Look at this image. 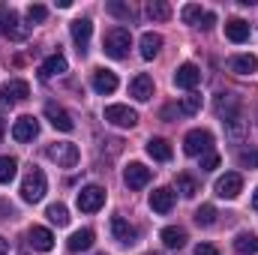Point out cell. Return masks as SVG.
Instances as JSON below:
<instances>
[{
  "label": "cell",
  "mask_w": 258,
  "mask_h": 255,
  "mask_svg": "<svg viewBox=\"0 0 258 255\" xmlns=\"http://www.w3.org/2000/svg\"><path fill=\"white\" fill-rule=\"evenodd\" d=\"M129 45H132V36H129L126 27H111V30L105 33V39H102L105 54H108V57H114V60H123V57H126Z\"/></svg>",
  "instance_id": "cell-1"
},
{
  "label": "cell",
  "mask_w": 258,
  "mask_h": 255,
  "mask_svg": "<svg viewBox=\"0 0 258 255\" xmlns=\"http://www.w3.org/2000/svg\"><path fill=\"white\" fill-rule=\"evenodd\" d=\"M45 189H48L45 171H42V168H30V171L24 174V180H21V198H24L27 204H36V201H42Z\"/></svg>",
  "instance_id": "cell-2"
},
{
  "label": "cell",
  "mask_w": 258,
  "mask_h": 255,
  "mask_svg": "<svg viewBox=\"0 0 258 255\" xmlns=\"http://www.w3.org/2000/svg\"><path fill=\"white\" fill-rule=\"evenodd\" d=\"M45 156L51 162H57L60 168H75L78 165V147L72 141H57V144H48Z\"/></svg>",
  "instance_id": "cell-3"
},
{
  "label": "cell",
  "mask_w": 258,
  "mask_h": 255,
  "mask_svg": "<svg viewBox=\"0 0 258 255\" xmlns=\"http://www.w3.org/2000/svg\"><path fill=\"white\" fill-rule=\"evenodd\" d=\"M183 150H186V156H204V153H210V150H213V135H210V129H192V132L183 138Z\"/></svg>",
  "instance_id": "cell-4"
},
{
  "label": "cell",
  "mask_w": 258,
  "mask_h": 255,
  "mask_svg": "<svg viewBox=\"0 0 258 255\" xmlns=\"http://www.w3.org/2000/svg\"><path fill=\"white\" fill-rule=\"evenodd\" d=\"M30 96V84L27 81H21V78H12V81H6L3 87H0V105H18V102H24Z\"/></svg>",
  "instance_id": "cell-5"
},
{
  "label": "cell",
  "mask_w": 258,
  "mask_h": 255,
  "mask_svg": "<svg viewBox=\"0 0 258 255\" xmlns=\"http://www.w3.org/2000/svg\"><path fill=\"white\" fill-rule=\"evenodd\" d=\"M75 204H78L81 213H96V210L105 204V189H102V186H84V189L78 192Z\"/></svg>",
  "instance_id": "cell-6"
},
{
  "label": "cell",
  "mask_w": 258,
  "mask_h": 255,
  "mask_svg": "<svg viewBox=\"0 0 258 255\" xmlns=\"http://www.w3.org/2000/svg\"><path fill=\"white\" fill-rule=\"evenodd\" d=\"M0 33L9 36V39H24V36L30 33V27L21 24L18 15H15L12 9H0Z\"/></svg>",
  "instance_id": "cell-7"
},
{
  "label": "cell",
  "mask_w": 258,
  "mask_h": 255,
  "mask_svg": "<svg viewBox=\"0 0 258 255\" xmlns=\"http://www.w3.org/2000/svg\"><path fill=\"white\" fill-rule=\"evenodd\" d=\"M105 120L111 126H120V129H132L138 123V114L129 108V105H108L105 108Z\"/></svg>",
  "instance_id": "cell-8"
},
{
  "label": "cell",
  "mask_w": 258,
  "mask_h": 255,
  "mask_svg": "<svg viewBox=\"0 0 258 255\" xmlns=\"http://www.w3.org/2000/svg\"><path fill=\"white\" fill-rule=\"evenodd\" d=\"M45 117H48V123H51V126L60 129V132H72V129H75L72 114L66 111L63 105H57V102H45Z\"/></svg>",
  "instance_id": "cell-9"
},
{
  "label": "cell",
  "mask_w": 258,
  "mask_h": 255,
  "mask_svg": "<svg viewBox=\"0 0 258 255\" xmlns=\"http://www.w3.org/2000/svg\"><path fill=\"white\" fill-rule=\"evenodd\" d=\"M216 195L219 198H237L240 192H243V177L237 174V171H228V174H222L219 180H216Z\"/></svg>",
  "instance_id": "cell-10"
},
{
  "label": "cell",
  "mask_w": 258,
  "mask_h": 255,
  "mask_svg": "<svg viewBox=\"0 0 258 255\" xmlns=\"http://www.w3.org/2000/svg\"><path fill=\"white\" fill-rule=\"evenodd\" d=\"M123 183L129 189H144L150 183V168L141 165V162H129L126 171H123Z\"/></svg>",
  "instance_id": "cell-11"
},
{
  "label": "cell",
  "mask_w": 258,
  "mask_h": 255,
  "mask_svg": "<svg viewBox=\"0 0 258 255\" xmlns=\"http://www.w3.org/2000/svg\"><path fill=\"white\" fill-rule=\"evenodd\" d=\"M36 135H39V120H36V117L24 114V117L15 120V126H12V138H15V141L27 144V141H33Z\"/></svg>",
  "instance_id": "cell-12"
},
{
  "label": "cell",
  "mask_w": 258,
  "mask_h": 255,
  "mask_svg": "<svg viewBox=\"0 0 258 255\" xmlns=\"http://www.w3.org/2000/svg\"><path fill=\"white\" fill-rule=\"evenodd\" d=\"M213 111L222 117V120H231V117H240V99L234 93H219L216 102H213Z\"/></svg>",
  "instance_id": "cell-13"
},
{
  "label": "cell",
  "mask_w": 258,
  "mask_h": 255,
  "mask_svg": "<svg viewBox=\"0 0 258 255\" xmlns=\"http://www.w3.org/2000/svg\"><path fill=\"white\" fill-rule=\"evenodd\" d=\"M69 33H72L78 51L84 54V51H87V42H90V36H93V21H90V18H78V21L69 24Z\"/></svg>",
  "instance_id": "cell-14"
},
{
  "label": "cell",
  "mask_w": 258,
  "mask_h": 255,
  "mask_svg": "<svg viewBox=\"0 0 258 255\" xmlns=\"http://www.w3.org/2000/svg\"><path fill=\"white\" fill-rule=\"evenodd\" d=\"M90 84H93V90L96 93H102V96H108V93H114L117 90V75L111 72V69H93V78H90Z\"/></svg>",
  "instance_id": "cell-15"
},
{
  "label": "cell",
  "mask_w": 258,
  "mask_h": 255,
  "mask_svg": "<svg viewBox=\"0 0 258 255\" xmlns=\"http://www.w3.org/2000/svg\"><path fill=\"white\" fill-rule=\"evenodd\" d=\"M27 243H30L36 252H51V249H54V234H51L48 228H42V225H33V228L27 231Z\"/></svg>",
  "instance_id": "cell-16"
},
{
  "label": "cell",
  "mask_w": 258,
  "mask_h": 255,
  "mask_svg": "<svg viewBox=\"0 0 258 255\" xmlns=\"http://www.w3.org/2000/svg\"><path fill=\"white\" fill-rule=\"evenodd\" d=\"M198 81H201V69H198L195 63L177 66V72H174V84H177V87H183V90H195Z\"/></svg>",
  "instance_id": "cell-17"
},
{
  "label": "cell",
  "mask_w": 258,
  "mask_h": 255,
  "mask_svg": "<svg viewBox=\"0 0 258 255\" xmlns=\"http://www.w3.org/2000/svg\"><path fill=\"white\" fill-rule=\"evenodd\" d=\"M111 234H114V240H117L120 246H132L135 237H138V231L129 225L123 216H114V219H111Z\"/></svg>",
  "instance_id": "cell-18"
},
{
  "label": "cell",
  "mask_w": 258,
  "mask_h": 255,
  "mask_svg": "<svg viewBox=\"0 0 258 255\" xmlns=\"http://www.w3.org/2000/svg\"><path fill=\"white\" fill-rule=\"evenodd\" d=\"M129 93H132L138 102H147V99L153 96V78L144 75V72H138V75L129 81Z\"/></svg>",
  "instance_id": "cell-19"
},
{
  "label": "cell",
  "mask_w": 258,
  "mask_h": 255,
  "mask_svg": "<svg viewBox=\"0 0 258 255\" xmlns=\"http://www.w3.org/2000/svg\"><path fill=\"white\" fill-rule=\"evenodd\" d=\"M150 207H153L156 213H171V207H174V192L168 189V186L153 189L150 192Z\"/></svg>",
  "instance_id": "cell-20"
},
{
  "label": "cell",
  "mask_w": 258,
  "mask_h": 255,
  "mask_svg": "<svg viewBox=\"0 0 258 255\" xmlns=\"http://www.w3.org/2000/svg\"><path fill=\"white\" fill-rule=\"evenodd\" d=\"M228 69L237 72V75H252L258 69V57L255 54H234V57L228 60Z\"/></svg>",
  "instance_id": "cell-21"
},
{
  "label": "cell",
  "mask_w": 258,
  "mask_h": 255,
  "mask_svg": "<svg viewBox=\"0 0 258 255\" xmlns=\"http://www.w3.org/2000/svg\"><path fill=\"white\" fill-rule=\"evenodd\" d=\"M225 36L240 45V42L249 39V24H246L243 18H231V21H225Z\"/></svg>",
  "instance_id": "cell-22"
},
{
  "label": "cell",
  "mask_w": 258,
  "mask_h": 255,
  "mask_svg": "<svg viewBox=\"0 0 258 255\" xmlns=\"http://www.w3.org/2000/svg\"><path fill=\"white\" fill-rule=\"evenodd\" d=\"M162 243L168 246V249H183L186 246V231L183 228H177V225H168V228H162Z\"/></svg>",
  "instance_id": "cell-23"
},
{
  "label": "cell",
  "mask_w": 258,
  "mask_h": 255,
  "mask_svg": "<svg viewBox=\"0 0 258 255\" xmlns=\"http://www.w3.org/2000/svg\"><path fill=\"white\" fill-rule=\"evenodd\" d=\"M138 45H141V57H144V60H153V57L159 54V48H162V36H159V33H144Z\"/></svg>",
  "instance_id": "cell-24"
},
{
  "label": "cell",
  "mask_w": 258,
  "mask_h": 255,
  "mask_svg": "<svg viewBox=\"0 0 258 255\" xmlns=\"http://www.w3.org/2000/svg\"><path fill=\"white\" fill-rule=\"evenodd\" d=\"M147 153L156 159V162H168L171 159V144L165 138H150L147 141Z\"/></svg>",
  "instance_id": "cell-25"
},
{
  "label": "cell",
  "mask_w": 258,
  "mask_h": 255,
  "mask_svg": "<svg viewBox=\"0 0 258 255\" xmlns=\"http://www.w3.org/2000/svg\"><path fill=\"white\" fill-rule=\"evenodd\" d=\"M66 246H69V252H84V249H90V246H93V231H90V228L75 231Z\"/></svg>",
  "instance_id": "cell-26"
},
{
  "label": "cell",
  "mask_w": 258,
  "mask_h": 255,
  "mask_svg": "<svg viewBox=\"0 0 258 255\" xmlns=\"http://www.w3.org/2000/svg\"><path fill=\"white\" fill-rule=\"evenodd\" d=\"M63 72H66V57L63 54H51V57L42 63V69H39L42 78H54V75H63Z\"/></svg>",
  "instance_id": "cell-27"
},
{
  "label": "cell",
  "mask_w": 258,
  "mask_h": 255,
  "mask_svg": "<svg viewBox=\"0 0 258 255\" xmlns=\"http://www.w3.org/2000/svg\"><path fill=\"white\" fill-rule=\"evenodd\" d=\"M147 15H150L153 21H168V18H171V6H168L165 0H150V3H147Z\"/></svg>",
  "instance_id": "cell-28"
},
{
  "label": "cell",
  "mask_w": 258,
  "mask_h": 255,
  "mask_svg": "<svg viewBox=\"0 0 258 255\" xmlns=\"http://www.w3.org/2000/svg\"><path fill=\"white\" fill-rule=\"evenodd\" d=\"M177 192L183 198H195L198 195V180H195L192 174H177Z\"/></svg>",
  "instance_id": "cell-29"
},
{
  "label": "cell",
  "mask_w": 258,
  "mask_h": 255,
  "mask_svg": "<svg viewBox=\"0 0 258 255\" xmlns=\"http://www.w3.org/2000/svg\"><path fill=\"white\" fill-rule=\"evenodd\" d=\"M234 249L240 255H255L258 252V237L255 234H240V237L234 240Z\"/></svg>",
  "instance_id": "cell-30"
},
{
  "label": "cell",
  "mask_w": 258,
  "mask_h": 255,
  "mask_svg": "<svg viewBox=\"0 0 258 255\" xmlns=\"http://www.w3.org/2000/svg\"><path fill=\"white\" fill-rule=\"evenodd\" d=\"M18 171V159L15 156H0V183H9Z\"/></svg>",
  "instance_id": "cell-31"
},
{
  "label": "cell",
  "mask_w": 258,
  "mask_h": 255,
  "mask_svg": "<svg viewBox=\"0 0 258 255\" xmlns=\"http://www.w3.org/2000/svg\"><path fill=\"white\" fill-rule=\"evenodd\" d=\"M201 111V93L189 90L183 99H180V114H198Z\"/></svg>",
  "instance_id": "cell-32"
},
{
  "label": "cell",
  "mask_w": 258,
  "mask_h": 255,
  "mask_svg": "<svg viewBox=\"0 0 258 255\" xmlns=\"http://www.w3.org/2000/svg\"><path fill=\"white\" fill-rule=\"evenodd\" d=\"M222 123H225V135H228L231 141H240V138H243V132H246L243 117H231V120H222Z\"/></svg>",
  "instance_id": "cell-33"
},
{
  "label": "cell",
  "mask_w": 258,
  "mask_h": 255,
  "mask_svg": "<svg viewBox=\"0 0 258 255\" xmlns=\"http://www.w3.org/2000/svg\"><path fill=\"white\" fill-rule=\"evenodd\" d=\"M195 222L204 225V228L213 225V222H216V207H213V204H201V207L195 210Z\"/></svg>",
  "instance_id": "cell-34"
},
{
  "label": "cell",
  "mask_w": 258,
  "mask_h": 255,
  "mask_svg": "<svg viewBox=\"0 0 258 255\" xmlns=\"http://www.w3.org/2000/svg\"><path fill=\"white\" fill-rule=\"evenodd\" d=\"M45 216H48L54 225H69V210H66L63 204H48Z\"/></svg>",
  "instance_id": "cell-35"
},
{
  "label": "cell",
  "mask_w": 258,
  "mask_h": 255,
  "mask_svg": "<svg viewBox=\"0 0 258 255\" xmlns=\"http://www.w3.org/2000/svg\"><path fill=\"white\" fill-rule=\"evenodd\" d=\"M201 15H204V9H201L198 3H186V6L180 9V18H183V24H195V27H198Z\"/></svg>",
  "instance_id": "cell-36"
},
{
  "label": "cell",
  "mask_w": 258,
  "mask_h": 255,
  "mask_svg": "<svg viewBox=\"0 0 258 255\" xmlns=\"http://www.w3.org/2000/svg\"><path fill=\"white\" fill-rule=\"evenodd\" d=\"M105 9H108L111 15H117L120 21H132V15H135V12H132V6H129V3H120V0H111Z\"/></svg>",
  "instance_id": "cell-37"
},
{
  "label": "cell",
  "mask_w": 258,
  "mask_h": 255,
  "mask_svg": "<svg viewBox=\"0 0 258 255\" xmlns=\"http://www.w3.org/2000/svg\"><path fill=\"white\" fill-rule=\"evenodd\" d=\"M237 162H240V168H258V150L255 147L240 150V153H237Z\"/></svg>",
  "instance_id": "cell-38"
},
{
  "label": "cell",
  "mask_w": 258,
  "mask_h": 255,
  "mask_svg": "<svg viewBox=\"0 0 258 255\" xmlns=\"http://www.w3.org/2000/svg\"><path fill=\"white\" fill-rule=\"evenodd\" d=\"M45 15H48V9H45L42 3H30V6H27V21H30V24L45 21Z\"/></svg>",
  "instance_id": "cell-39"
},
{
  "label": "cell",
  "mask_w": 258,
  "mask_h": 255,
  "mask_svg": "<svg viewBox=\"0 0 258 255\" xmlns=\"http://www.w3.org/2000/svg\"><path fill=\"white\" fill-rule=\"evenodd\" d=\"M213 168H219V153H204L201 156V171H213Z\"/></svg>",
  "instance_id": "cell-40"
},
{
  "label": "cell",
  "mask_w": 258,
  "mask_h": 255,
  "mask_svg": "<svg viewBox=\"0 0 258 255\" xmlns=\"http://www.w3.org/2000/svg\"><path fill=\"white\" fill-rule=\"evenodd\" d=\"M213 24H216V15H213V12H204V15H201V21H198V27H201V30H210Z\"/></svg>",
  "instance_id": "cell-41"
},
{
  "label": "cell",
  "mask_w": 258,
  "mask_h": 255,
  "mask_svg": "<svg viewBox=\"0 0 258 255\" xmlns=\"http://www.w3.org/2000/svg\"><path fill=\"white\" fill-rule=\"evenodd\" d=\"M195 255H219V249L210 246V243H198V246H195Z\"/></svg>",
  "instance_id": "cell-42"
},
{
  "label": "cell",
  "mask_w": 258,
  "mask_h": 255,
  "mask_svg": "<svg viewBox=\"0 0 258 255\" xmlns=\"http://www.w3.org/2000/svg\"><path fill=\"white\" fill-rule=\"evenodd\" d=\"M162 117H165V120L174 117V105H165V108H162Z\"/></svg>",
  "instance_id": "cell-43"
},
{
  "label": "cell",
  "mask_w": 258,
  "mask_h": 255,
  "mask_svg": "<svg viewBox=\"0 0 258 255\" xmlns=\"http://www.w3.org/2000/svg\"><path fill=\"white\" fill-rule=\"evenodd\" d=\"M6 249H9V246H6V240L0 237V255H6Z\"/></svg>",
  "instance_id": "cell-44"
},
{
  "label": "cell",
  "mask_w": 258,
  "mask_h": 255,
  "mask_svg": "<svg viewBox=\"0 0 258 255\" xmlns=\"http://www.w3.org/2000/svg\"><path fill=\"white\" fill-rule=\"evenodd\" d=\"M252 207L258 210V189H255V195H252Z\"/></svg>",
  "instance_id": "cell-45"
},
{
  "label": "cell",
  "mask_w": 258,
  "mask_h": 255,
  "mask_svg": "<svg viewBox=\"0 0 258 255\" xmlns=\"http://www.w3.org/2000/svg\"><path fill=\"white\" fill-rule=\"evenodd\" d=\"M0 135H3V120H0Z\"/></svg>",
  "instance_id": "cell-46"
},
{
  "label": "cell",
  "mask_w": 258,
  "mask_h": 255,
  "mask_svg": "<svg viewBox=\"0 0 258 255\" xmlns=\"http://www.w3.org/2000/svg\"><path fill=\"white\" fill-rule=\"evenodd\" d=\"M147 255H156V252H147Z\"/></svg>",
  "instance_id": "cell-47"
}]
</instances>
